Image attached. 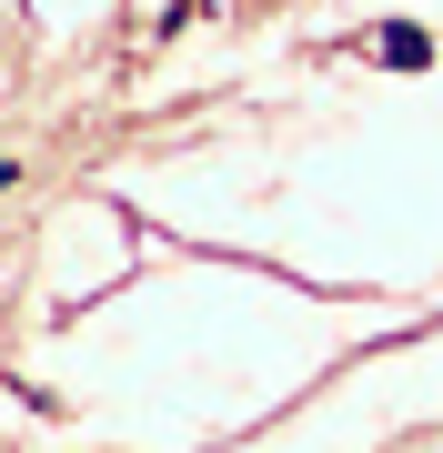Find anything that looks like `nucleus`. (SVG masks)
<instances>
[{"instance_id":"f257e3e1","label":"nucleus","mask_w":443,"mask_h":453,"mask_svg":"<svg viewBox=\"0 0 443 453\" xmlns=\"http://www.w3.org/2000/svg\"><path fill=\"white\" fill-rule=\"evenodd\" d=\"M424 61H433V41L413 20H383V71H424Z\"/></svg>"}]
</instances>
